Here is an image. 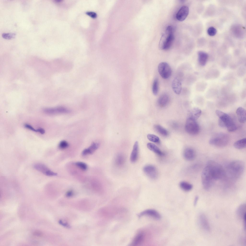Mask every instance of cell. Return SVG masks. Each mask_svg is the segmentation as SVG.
I'll return each mask as SVG.
<instances>
[{"instance_id":"obj_10","label":"cell","mask_w":246,"mask_h":246,"mask_svg":"<svg viewBox=\"0 0 246 246\" xmlns=\"http://www.w3.org/2000/svg\"><path fill=\"white\" fill-rule=\"evenodd\" d=\"M43 111L45 113L50 115L67 113L70 112L67 108L62 106L45 108L43 109Z\"/></svg>"},{"instance_id":"obj_23","label":"cell","mask_w":246,"mask_h":246,"mask_svg":"<svg viewBox=\"0 0 246 246\" xmlns=\"http://www.w3.org/2000/svg\"><path fill=\"white\" fill-rule=\"evenodd\" d=\"M169 100L168 95L166 94H163L159 98L158 101V104L160 107H164L167 104Z\"/></svg>"},{"instance_id":"obj_2","label":"cell","mask_w":246,"mask_h":246,"mask_svg":"<svg viewBox=\"0 0 246 246\" xmlns=\"http://www.w3.org/2000/svg\"><path fill=\"white\" fill-rule=\"evenodd\" d=\"M173 31L171 26L166 27L165 33L162 34L160 41L159 47L160 49L166 50L171 47L174 39Z\"/></svg>"},{"instance_id":"obj_36","label":"cell","mask_w":246,"mask_h":246,"mask_svg":"<svg viewBox=\"0 0 246 246\" xmlns=\"http://www.w3.org/2000/svg\"><path fill=\"white\" fill-rule=\"evenodd\" d=\"M246 68L244 66H241L237 70V74L240 77H242L245 75L246 73Z\"/></svg>"},{"instance_id":"obj_38","label":"cell","mask_w":246,"mask_h":246,"mask_svg":"<svg viewBox=\"0 0 246 246\" xmlns=\"http://www.w3.org/2000/svg\"><path fill=\"white\" fill-rule=\"evenodd\" d=\"M218 92L217 89L214 88H211L209 89L206 93V95L212 96L216 94Z\"/></svg>"},{"instance_id":"obj_42","label":"cell","mask_w":246,"mask_h":246,"mask_svg":"<svg viewBox=\"0 0 246 246\" xmlns=\"http://www.w3.org/2000/svg\"><path fill=\"white\" fill-rule=\"evenodd\" d=\"M233 77L234 75L233 74L231 73L228 74L223 77L222 79V80L223 81H225L230 80L233 78Z\"/></svg>"},{"instance_id":"obj_27","label":"cell","mask_w":246,"mask_h":246,"mask_svg":"<svg viewBox=\"0 0 246 246\" xmlns=\"http://www.w3.org/2000/svg\"><path fill=\"white\" fill-rule=\"evenodd\" d=\"M144 235L143 233L140 232L135 236L131 243L132 246H136L141 242L143 240Z\"/></svg>"},{"instance_id":"obj_41","label":"cell","mask_w":246,"mask_h":246,"mask_svg":"<svg viewBox=\"0 0 246 246\" xmlns=\"http://www.w3.org/2000/svg\"><path fill=\"white\" fill-rule=\"evenodd\" d=\"M69 145L68 143L64 140L61 141L59 145V148L61 149H64L67 148Z\"/></svg>"},{"instance_id":"obj_15","label":"cell","mask_w":246,"mask_h":246,"mask_svg":"<svg viewBox=\"0 0 246 246\" xmlns=\"http://www.w3.org/2000/svg\"><path fill=\"white\" fill-rule=\"evenodd\" d=\"M144 215L149 216L158 220L161 217L160 215L158 212L152 209H148L143 211L139 215V216L141 217Z\"/></svg>"},{"instance_id":"obj_35","label":"cell","mask_w":246,"mask_h":246,"mask_svg":"<svg viewBox=\"0 0 246 246\" xmlns=\"http://www.w3.org/2000/svg\"><path fill=\"white\" fill-rule=\"evenodd\" d=\"M148 139L151 141L157 143L160 141V139L157 136L151 134H148L147 135Z\"/></svg>"},{"instance_id":"obj_12","label":"cell","mask_w":246,"mask_h":246,"mask_svg":"<svg viewBox=\"0 0 246 246\" xmlns=\"http://www.w3.org/2000/svg\"><path fill=\"white\" fill-rule=\"evenodd\" d=\"M199 223L202 228L205 231L209 232L210 230V228L207 219L204 214H201L199 218Z\"/></svg>"},{"instance_id":"obj_29","label":"cell","mask_w":246,"mask_h":246,"mask_svg":"<svg viewBox=\"0 0 246 246\" xmlns=\"http://www.w3.org/2000/svg\"><path fill=\"white\" fill-rule=\"evenodd\" d=\"M179 186L182 190L185 191L191 190L193 187V186L191 184L184 181H182L180 183Z\"/></svg>"},{"instance_id":"obj_21","label":"cell","mask_w":246,"mask_h":246,"mask_svg":"<svg viewBox=\"0 0 246 246\" xmlns=\"http://www.w3.org/2000/svg\"><path fill=\"white\" fill-rule=\"evenodd\" d=\"M99 144L96 142H93L88 148L84 149L82 151V154L83 155L91 154L98 149Z\"/></svg>"},{"instance_id":"obj_6","label":"cell","mask_w":246,"mask_h":246,"mask_svg":"<svg viewBox=\"0 0 246 246\" xmlns=\"http://www.w3.org/2000/svg\"><path fill=\"white\" fill-rule=\"evenodd\" d=\"M229 138L228 135L225 134L219 133L213 136L209 140V144L212 145L223 147L228 144Z\"/></svg>"},{"instance_id":"obj_11","label":"cell","mask_w":246,"mask_h":246,"mask_svg":"<svg viewBox=\"0 0 246 246\" xmlns=\"http://www.w3.org/2000/svg\"><path fill=\"white\" fill-rule=\"evenodd\" d=\"M189 12V7L186 6H183L180 8L177 13L176 16V18L179 21H183L186 18Z\"/></svg>"},{"instance_id":"obj_31","label":"cell","mask_w":246,"mask_h":246,"mask_svg":"<svg viewBox=\"0 0 246 246\" xmlns=\"http://www.w3.org/2000/svg\"><path fill=\"white\" fill-rule=\"evenodd\" d=\"M158 81L157 78L155 79L153 83L152 90L153 93L154 95H157L158 92Z\"/></svg>"},{"instance_id":"obj_46","label":"cell","mask_w":246,"mask_h":246,"mask_svg":"<svg viewBox=\"0 0 246 246\" xmlns=\"http://www.w3.org/2000/svg\"><path fill=\"white\" fill-rule=\"evenodd\" d=\"M246 89H245L243 90L241 92L240 94L241 97L242 98H245L246 96Z\"/></svg>"},{"instance_id":"obj_19","label":"cell","mask_w":246,"mask_h":246,"mask_svg":"<svg viewBox=\"0 0 246 246\" xmlns=\"http://www.w3.org/2000/svg\"><path fill=\"white\" fill-rule=\"evenodd\" d=\"M198 62L199 64L204 66L206 64L208 58V54L202 51H199L198 53Z\"/></svg>"},{"instance_id":"obj_37","label":"cell","mask_w":246,"mask_h":246,"mask_svg":"<svg viewBox=\"0 0 246 246\" xmlns=\"http://www.w3.org/2000/svg\"><path fill=\"white\" fill-rule=\"evenodd\" d=\"M207 32L208 34L210 36H214L215 35L217 32L216 29L212 26L209 27L207 30Z\"/></svg>"},{"instance_id":"obj_3","label":"cell","mask_w":246,"mask_h":246,"mask_svg":"<svg viewBox=\"0 0 246 246\" xmlns=\"http://www.w3.org/2000/svg\"><path fill=\"white\" fill-rule=\"evenodd\" d=\"M245 168L243 162L240 160H235L229 163L227 166V170L230 176L237 178L243 173Z\"/></svg>"},{"instance_id":"obj_16","label":"cell","mask_w":246,"mask_h":246,"mask_svg":"<svg viewBox=\"0 0 246 246\" xmlns=\"http://www.w3.org/2000/svg\"><path fill=\"white\" fill-rule=\"evenodd\" d=\"M138 143L137 141H136L134 143L130 156V160L131 162L133 163L136 161L138 158Z\"/></svg>"},{"instance_id":"obj_34","label":"cell","mask_w":246,"mask_h":246,"mask_svg":"<svg viewBox=\"0 0 246 246\" xmlns=\"http://www.w3.org/2000/svg\"><path fill=\"white\" fill-rule=\"evenodd\" d=\"M231 57L229 56H226L223 58L221 62V67L223 68H226L231 60Z\"/></svg>"},{"instance_id":"obj_5","label":"cell","mask_w":246,"mask_h":246,"mask_svg":"<svg viewBox=\"0 0 246 246\" xmlns=\"http://www.w3.org/2000/svg\"><path fill=\"white\" fill-rule=\"evenodd\" d=\"M201 178L203 186L207 191L211 188L215 181L206 166L202 172Z\"/></svg>"},{"instance_id":"obj_26","label":"cell","mask_w":246,"mask_h":246,"mask_svg":"<svg viewBox=\"0 0 246 246\" xmlns=\"http://www.w3.org/2000/svg\"><path fill=\"white\" fill-rule=\"evenodd\" d=\"M237 213L238 216L242 219L246 217V205L243 204L240 205L238 208Z\"/></svg>"},{"instance_id":"obj_39","label":"cell","mask_w":246,"mask_h":246,"mask_svg":"<svg viewBox=\"0 0 246 246\" xmlns=\"http://www.w3.org/2000/svg\"><path fill=\"white\" fill-rule=\"evenodd\" d=\"M76 165L83 170H86L87 168V166L85 163L82 162H77L75 163Z\"/></svg>"},{"instance_id":"obj_28","label":"cell","mask_w":246,"mask_h":246,"mask_svg":"<svg viewBox=\"0 0 246 246\" xmlns=\"http://www.w3.org/2000/svg\"><path fill=\"white\" fill-rule=\"evenodd\" d=\"M155 130L159 134L164 136H167L168 135V132L166 129L159 125L154 126Z\"/></svg>"},{"instance_id":"obj_49","label":"cell","mask_w":246,"mask_h":246,"mask_svg":"<svg viewBox=\"0 0 246 246\" xmlns=\"http://www.w3.org/2000/svg\"><path fill=\"white\" fill-rule=\"evenodd\" d=\"M198 198L197 196L196 197L194 202V204L195 205H196L197 204Z\"/></svg>"},{"instance_id":"obj_17","label":"cell","mask_w":246,"mask_h":246,"mask_svg":"<svg viewBox=\"0 0 246 246\" xmlns=\"http://www.w3.org/2000/svg\"><path fill=\"white\" fill-rule=\"evenodd\" d=\"M236 113L239 121L241 123H245L246 121V111L241 107H238L237 109Z\"/></svg>"},{"instance_id":"obj_33","label":"cell","mask_w":246,"mask_h":246,"mask_svg":"<svg viewBox=\"0 0 246 246\" xmlns=\"http://www.w3.org/2000/svg\"><path fill=\"white\" fill-rule=\"evenodd\" d=\"M231 86L230 85H227L223 86L221 88V92L223 94H227L231 92Z\"/></svg>"},{"instance_id":"obj_14","label":"cell","mask_w":246,"mask_h":246,"mask_svg":"<svg viewBox=\"0 0 246 246\" xmlns=\"http://www.w3.org/2000/svg\"><path fill=\"white\" fill-rule=\"evenodd\" d=\"M172 87L174 92L177 94L181 93L182 89V85L181 81L177 77L173 80L172 83Z\"/></svg>"},{"instance_id":"obj_18","label":"cell","mask_w":246,"mask_h":246,"mask_svg":"<svg viewBox=\"0 0 246 246\" xmlns=\"http://www.w3.org/2000/svg\"><path fill=\"white\" fill-rule=\"evenodd\" d=\"M220 74V72L218 69H212L206 73L205 75V78L208 80L216 79L219 77Z\"/></svg>"},{"instance_id":"obj_8","label":"cell","mask_w":246,"mask_h":246,"mask_svg":"<svg viewBox=\"0 0 246 246\" xmlns=\"http://www.w3.org/2000/svg\"><path fill=\"white\" fill-rule=\"evenodd\" d=\"M158 71L160 75L164 79L169 78L172 74V70L170 66L166 62H162L159 64Z\"/></svg>"},{"instance_id":"obj_4","label":"cell","mask_w":246,"mask_h":246,"mask_svg":"<svg viewBox=\"0 0 246 246\" xmlns=\"http://www.w3.org/2000/svg\"><path fill=\"white\" fill-rule=\"evenodd\" d=\"M208 167L215 181L221 179L225 176V171L222 166L219 163L212 160L207 162Z\"/></svg>"},{"instance_id":"obj_44","label":"cell","mask_w":246,"mask_h":246,"mask_svg":"<svg viewBox=\"0 0 246 246\" xmlns=\"http://www.w3.org/2000/svg\"><path fill=\"white\" fill-rule=\"evenodd\" d=\"M87 15L93 18H95L97 17L96 13L92 12H88L86 13Z\"/></svg>"},{"instance_id":"obj_22","label":"cell","mask_w":246,"mask_h":246,"mask_svg":"<svg viewBox=\"0 0 246 246\" xmlns=\"http://www.w3.org/2000/svg\"><path fill=\"white\" fill-rule=\"evenodd\" d=\"M33 167L37 170L40 172L47 176L48 172L50 170L44 164L37 163L35 164Z\"/></svg>"},{"instance_id":"obj_20","label":"cell","mask_w":246,"mask_h":246,"mask_svg":"<svg viewBox=\"0 0 246 246\" xmlns=\"http://www.w3.org/2000/svg\"><path fill=\"white\" fill-rule=\"evenodd\" d=\"M201 113V111L200 109L197 107H194L190 111L188 117L196 120L200 117Z\"/></svg>"},{"instance_id":"obj_30","label":"cell","mask_w":246,"mask_h":246,"mask_svg":"<svg viewBox=\"0 0 246 246\" xmlns=\"http://www.w3.org/2000/svg\"><path fill=\"white\" fill-rule=\"evenodd\" d=\"M124 156L121 154H118L115 159V163L116 165L118 166H121L124 164L125 160Z\"/></svg>"},{"instance_id":"obj_24","label":"cell","mask_w":246,"mask_h":246,"mask_svg":"<svg viewBox=\"0 0 246 246\" xmlns=\"http://www.w3.org/2000/svg\"><path fill=\"white\" fill-rule=\"evenodd\" d=\"M147 148L149 149L158 155L161 156L164 155V153L157 146L154 144L149 142L147 143Z\"/></svg>"},{"instance_id":"obj_40","label":"cell","mask_w":246,"mask_h":246,"mask_svg":"<svg viewBox=\"0 0 246 246\" xmlns=\"http://www.w3.org/2000/svg\"><path fill=\"white\" fill-rule=\"evenodd\" d=\"M15 34L14 33H4L2 34V37L6 39H10L14 38Z\"/></svg>"},{"instance_id":"obj_1","label":"cell","mask_w":246,"mask_h":246,"mask_svg":"<svg viewBox=\"0 0 246 246\" xmlns=\"http://www.w3.org/2000/svg\"><path fill=\"white\" fill-rule=\"evenodd\" d=\"M215 113L219 118L218 124L219 126L226 128L230 132L234 131L236 129V125L228 114L218 110L216 111Z\"/></svg>"},{"instance_id":"obj_7","label":"cell","mask_w":246,"mask_h":246,"mask_svg":"<svg viewBox=\"0 0 246 246\" xmlns=\"http://www.w3.org/2000/svg\"><path fill=\"white\" fill-rule=\"evenodd\" d=\"M185 129L187 132L191 135L198 134L200 130L199 126L196 120L188 117L185 124Z\"/></svg>"},{"instance_id":"obj_25","label":"cell","mask_w":246,"mask_h":246,"mask_svg":"<svg viewBox=\"0 0 246 246\" xmlns=\"http://www.w3.org/2000/svg\"><path fill=\"white\" fill-rule=\"evenodd\" d=\"M234 146L235 148L238 149L245 148L246 146V138H244L236 141L234 143Z\"/></svg>"},{"instance_id":"obj_47","label":"cell","mask_w":246,"mask_h":246,"mask_svg":"<svg viewBox=\"0 0 246 246\" xmlns=\"http://www.w3.org/2000/svg\"><path fill=\"white\" fill-rule=\"evenodd\" d=\"M37 132H38L41 134H43L45 133V131L44 129L42 128H39L37 129Z\"/></svg>"},{"instance_id":"obj_9","label":"cell","mask_w":246,"mask_h":246,"mask_svg":"<svg viewBox=\"0 0 246 246\" xmlns=\"http://www.w3.org/2000/svg\"><path fill=\"white\" fill-rule=\"evenodd\" d=\"M143 171L146 175L152 179H155L158 177V171L156 168L152 165L145 166L143 168Z\"/></svg>"},{"instance_id":"obj_43","label":"cell","mask_w":246,"mask_h":246,"mask_svg":"<svg viewBox=\"0 0 246 246\" xmlns=\"http://www.w3.org/2000/svg\"><path fill=\"white\" fill-rule=\"evenodd\" d=\"M239 65L237 61L236 62H231L229 65L230 68L232 69H235Z\"/></svg>"},{"instance_id":"obj_32","label":"cell","mask_w":246,"mask_h":246,"mask_svg":"<svg viewBox=\"0 0 246 246\" xmlns=\"http://www.w3.org/2000/svg\"><path fill=\"white\" fill-rule=\"evenodd\" d=\"M207 86V83L204 81L200 82L198 83L197 89L198 91L203 92L205 91Z\"/></svg>"},{"instance_id":"obj_48","label":"cell","mask_w":246,"mask_h":246,"mask_svg":"<svg viewBox=\"0 0 246 246\" xmlns=\"http://www.w3.org/2000/svg\"><path fill=\"white\" fill-rule=\"evenodd\" d=\"M73 194V192L72 191H68L67 193V195L68 196H71Z\"/></svg>"},{"instance_id":"obj_13","label":"cell","mask_w":246,"mask_h":246,"mask_svg":"<svg viewBox=\"0 0 246 246\" xmlns=\"http://www.w3.org/2000/svg\"><path fill=\"white\" fill-rule=\"evenodd\" d=\"M196 155L195 151L192 148H187L184 150L183 156L187 160L191 161L193 160L195 157Z\"/></svg>"},{"instance_id":"obj_45","label":"cell","mask_w":246,"mask_h":246,"mask_svg":"<svg viewBox=\"0 0 246 246\" xmlns=\"http://www.w3.org/2000/svg\"><path fill=\"white\" fill-rule=\"evenodd\" d=\"M24 126L25 127L28 129L34 132H37V129H35L31 126L29 124H25Z\"/></svg>"}]
</instances>
